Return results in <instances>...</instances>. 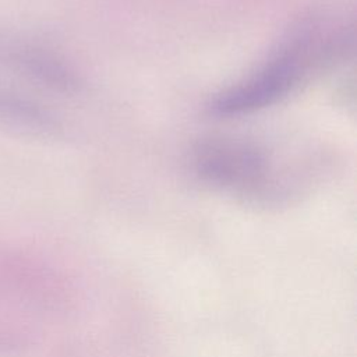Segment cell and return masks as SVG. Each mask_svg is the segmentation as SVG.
Instances as JSON below:
<instances>
[{"mask_svg":"<svg viewBox=\"0 0 357 357\" xmlns=\"http://www.w3.org/2000/svg\"><path fill=\"white\" fill-rule=\"evenodd\" d=\"M353 46V24L329 18L303 21L254 73L212 96L206 112L216 119H234L271 107L312 74L342 61Z\"/></svg>","mask_w":357,"mask_h":357,"instance_id":"6da1fadb","label":"cell"},{"mask_svg":"<svg viewBox=\"0 0 357 357\" xmlns=\"http://www.w3.org/2000/svg\"><path fill=\"white\" fill-rule=\"evenodd\" d=\"M272 151L258 141L237 135H211L190 152L194 176L213 188L250 197L279 192L290 173H282Z\"/></svg>","mask_w":357,"mask_h":357,"instance_id":"7a4b0ae2","label":"cell"}]
</instances>
